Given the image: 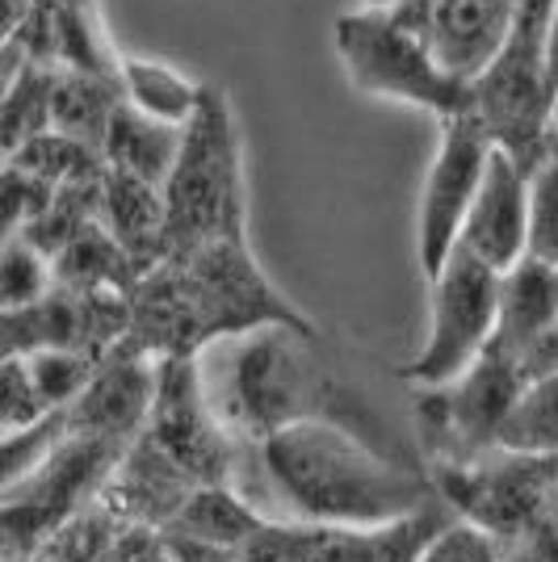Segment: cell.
Listing matches in <instances>:
<instances>
[{
	"label": "cell",
	"instance_id": "obj_1",
	"mask_svg": "<svg viewBox=\"0 0 558 562\" xmlns=\"http://www.w3.org/2000/svg\"><path fill=\"white\" fill-rule=\"evenodd\" d=\"M260 467L294 513L324 529H382L424 508L428 483L341 424L303 420L260 441Z\"/></svg>",
	"mask_w": 558,
	"mask_h": 562
},
{
	"label": "cell",
	"instance_id": "obj_2",
	"mask_svg": "<svg viewBox=\"0 0 558 562\" xmlns=\"http://www.w3.org/2000/svg\"><path fill=\"white\" fill-rule=\"evenodd\" d=\"M311 331L260 328L253 331L232 361L227 382V416L253 437H274L290 424L327 420L361 437L353 416L361 412L357 398L341 395L336 378L306 349Z\"/></svg>",
	"mask_w": 558,
	"mask_h": 562
},
{
	"label": "cell",
	"instance_id": "obj_3",
	"mask_svg": "<svg viewBox=\"0 0 558 562\" xmlns=\"http://www.w3.org/2000/svg\"><path fill=\"white\" fill-rule=\"evenodd\" d=\"M164 202H168L164 257L244 239V160H239L232 101L223 89L207 85L202 110L186 126L177 168L164 186Z\"/></svg>",
	"mask_w": 558,
	"mask_h": 562
},
{
	"label": "cell",
	"instance_id": "obj_4",
	"mask_svg": "<svg viewBox=\"0 0 558 562\" xmlns=\"http://www.w3.org/2000/svg\"><path fill=\"white\" fill-rule=\"evenodd\" d=\"M332 43L361 93L416 105L442 122L475 114V80L445 68L416 30L399 22L395 9H353L336 22Z\"/></svg>",
	"mask_w": 558,
	"mask_h": 562
},
{
	"label": "cell",
	"instance_id": "obj_5",
	"mask_svg": "<svg viewBox=\"0 0 558 562\" xmlns=\"http://www.w3.org/2000/svg\"><path fill=\"white\" fill-rule=\"evenodd\" d=\"M546 13L525 9L512 25L504 50L491 59V68L475 80V114L488 126L500 151H509L521 168L534 172L550 151V122H555V89L546 76Z\"/></svg>",
	"mask_w": 558,
	"mask_h": 562
},
{
	"label": "cell",
	"instance_id": "obj_6",
	"mask_svg": "<svg viewBox=\"0 0 558 562\" xmlns=\"http://www.w3.org/2000/svg\"><path fill=\"white\" fill-rule=\"evenodd\" d=\"M500 273L458 248L428 281V331L420 352L399 370L420 391H445L470 374L495 340Z\"/></svg>",
	"mask_w": 558,
	"mask_h": 562
},
{
	"label": "cell",
	"instance_id": "obj_7",
	"mask_svg": "<svg viewBox=\"0 0 558 562\" xmlns=\"http://www.w3.org/2000/svg\"><path fill=\"white\" fill-rule=\"evenodd\" d=\"M491 156H495V139L479 122V114L442 122V143H437V156L428 165L416 206V260L428 281L437 278L445 260L458 252L462 227L479 189H483Z\"/></svg>",
	"mask_w": 558,
	"mask_h": 562
},
{
	"label": "cell",
	"instance_id": "obj_8",
	"mask_svg": "<svg viewBox=\"0 0 558 562\" xmlns=\"http://www.w3.org/2000/svg\"><path fill=\"white\" fill-rule=\"evenodd\" d=\"M521 4L525 0H395L391 9L454 76L479 80L509 43Z\"/></svg>",
	"mask_w": 558,
	"mask_h": 562
},
{
	"label": "cell",
	"instance_id": "obj_9",
	"mask_svg": "<svg viewBox=\"0 0 558 562\" xmlns=\"http://www.w3.org/2000/svg\"><path fill=\"white\" fill-rule=\"evenodd\" d=\"M525 391V374L512 357L491 352L445 391H424L428 420L437 424L445 441L470 458L500 453V428L509 420L512 403Z\"/></svg>",
	"mask_w": 558,
	"mask_h": 562
},
{
	"label": "cell",
	"instance_id": "obj_10",
	"mask_svg": "<svg viewBox=\"0 0 558 562\" xmlns=\"http://www.w3.org/2000/svg\"><path fill=\"white\" fill-rule=\"evenodd\" d=\"M458 248L495 273H509L512 265L529 257V168H521L500 147L491 156Z\"/></svg>",
	"mask_w": 558,
	"mask_h": 562
},
{
	"label": "cell",
	"instance_id": "obj_11",
	"mask_svg": "<svg viewBox=\"0 0 558 562\" xmlns=\"http://www.w3.org/2000/svg\"><path fill=\"white\" fill-rule=\"evenodd\" d=\"M160 374L143 357H114L101 361L93 386L68 407L71 437H97V441H122L143 420H152Z\"/></svg>",
	"mask_w": 558,
	"mask_h": 562
},
{
	"label": "cell",
	"instance_id": "obj_12",
	"mask_svg": "<svg viewBox=\"0 0 558 562\" xmlns=\"http://www.w3.org/2000/svg\"><path fill=\"white\" fill-rule=\"evenodd\" d=\"M558 324V278L555 265L525 257L500 273V319H495V340L491 352L521 361L537 336Z\"/></svg>",
	"mask_w": 558,
	"mask_h": 562
},
{
	"label": "cell",
	"instance_id": "obj_13",
	"mask_svg": "<svg viewBox=\"0 0 558 562\" xmlns=\"http://www.w3.org/2000/svg\"><path fill=\"white\" fill-rule=\"evenodd\" d=\"M181 139H186L181 126H164L156 117H143L140 110L122 105L110 122V135L101 143V160L110 172L164 189L177 168V156H181Z\"/></svg>",
	"mask_w": 558,
	"mask_h": 562
},
{
	"label": "cell",
	"instance_id": "obj_14",
	"mask_svg": "<svg viewBox=\"0 0 558 562\" xmlns=\"http://www.w3.org/2000/svg\"><path fill=\"white\" fill-rule=\"evenodd\" d=\"M118 85H122V97L131 110L156 117L164 126H181V131L193 122V114L202 110V97H207V85L189 80L186 71L168 68L160 59H140V55H122Z\"/></svg>",
	"mask_w": 558,
	"mask_h": 562
},
{
	"label": "cell",
	"instance_id": "obj_15",
	"mask_svg": "<svg viewBox=\"0 0 558 562\" xmlns=\"http://www.w3.org/2000/svg\"><path fill=\"white\" fill-rule=\"evenodd\" d=\"M126 105L118 80H93V76H55V93H51V131L76 139L85 147L101 151V143L110 135V122Z\"/></svg>",
	"mask_w": 558,
	"mask_h": 562
},
{
	"label": "cell",
	"instance_id": "obj_16",
	"mask_svg": "<svg viewBox=\"0 0 558 562\" xmlns=\"http://www.w3.org/2000/svg\"><path fill=\"white\" fill-rule=\"evenodd\" d=\"M177 529L193 546L227 550V546H248L253 538H260L265 533V520L248 508L244 495L227 492V487H198L177 508Z\"/></svg>",
	"mask_w": 558,
	"mask_h": 562
},
{
	"label": "cell",
	"instance_id": "obj_17",
	"mask_svg": "<svg viewBox=\"0 0 558 562\" xmlns=\"http://www.w3.org/2000/svg\"><path fill=\"white\" fill-rule=\"evenodd\" d=\"M500 453L558 462V378L525 382L500 428Z\"/></svg>",
	"mask_w": 558,
	"mask_h": 562
},
{
	"label": "cell",
	"instance_id": "obj_18",
	"mask_svg": "<svg viewBox=\"0 0 558 562\" xmlns=\"http://www.w3.org/2000/svg\"><path fill=\"white\" fill-rule=\"evenodd\" d=\"M55 68H30L4 85V151L18 156L25 143L51 131V93H55Z\"/></svg>",
	"mask_w": 558,
	"mask_h": 562
},
{
	"label": "cell",
	"instance_id": "obj_19",
	"mask_svg": "<svg viewBox=\"0 0 558 562\" xmlns=\"http://www.w3.org/2000/svg\"><path fill=\"white\" fill-rule=\"evenodd\" d=\"M22 361L51 412H68L71 403L93 386L97 370H101V361H97L93 352H80V349L30 352V357H22Z\"/></svg>",
	"mask_w": 558,
	"mask_h": 562
},
{
	"label": "cell",
	"instance_id": "obj_20",
	"mask_svg": "<svg viewBox=\"0 0 558 562\" xmlns=\"http://www.w3.org/2000/svg\"><path fill=\"white\" fill-rule=\"evenodd\" d=\"M55 290V265L43 257L25 235H9L4 239V265H0V303L4 315L38 306Z\"/></svg>",
	"mask_w": 558,
	"mask_h": 562
},
{
	"label": "cell",
	"instance_id": "obj_21",
	"mask_svg": "<svg viewBox=\"0 0 558 562\" xmlns=\"http://www.w3.org/2000/svg\"><path fill=\"white\" fill-rule=\"evenodd\" d=\"M529 257L558 265V151L529 172Z\"/></svg>",
	"mask_w": 558,
	"mask_h": 562
},
{
	"label": "cell",
	"instance_id": "obj_22",
	"mask_svg": "<svg viewBox=\"0 0 558 562\" xmlns=\"http://www.w3.org/2000/svg\"><path fill=\"white\" fill-rule=\"evenodd\" d=\"M0 407H4V437H18V432H30L43 420H51V412L34 378L25 370L22 357H4V386H0Z\"/></svg>",
	"mask_w": 558,
	"mask_h": 562
},
{
	"label": "cell",
	"instance_id": "obj_23",
	"mask_svg": "<svg viewBox=\"0 0 558 562\" xmlns=\"http://www.w3.org/2000/svg\"><path fill=\"white\" fill-rule=\"evenodd\" d=\"M420 562H495V550L483 529H470V525H449L442 529L433 546L424 550Z\"/></svg>",
	"mask_w": 558,
	"mask_h": 562
},
{
	"label": "cell",
	"instance_id": "obj_24",
	"mask_svg": "<svg viewBox=\"0 0 558 562\" xmlns=\"http://www.w3.org/2000/svg\"><path fill=\"white\" fill-rule=\"evenodd\" d=\"M525 382H537V378H558V324L546 336H537L529 352L516 361Z\"/></svg>",
	"mask_w": 558,
	"mask_h": 562
},
{
	"label": "cell",
	"instance_id": "obj_25",
	"mask_svg": "<svg viewBox=\"0 0 558 562\" xmlns=\"http://www.w3.org/2000/svg\"><path fill=\"white\" fill-rule=\"evenodd\" d=\"M542 50H546V76H550V89L558 97V0L546 18V34H542Z\"/></svg>",
	"mask_w": 558,
	"mask_h": 562
},
{
	"label": "cell",
	"instance_id": "obj_26",
	"mask_svg": "<svg viewBox=\"0 0 558 562\" xmlns=\"http://www.w3.org/2000/svg\"><path fill=\"white\" fill-rule=\"evenodd\" d=\"M525 9H537V13H546V18H550V9H555V0H525Z\"/></svg>",
	"mask_w": 558,
	"mask_h": 562
},
{
	"label": "cell",
	"instance_id": "obj_27",
	"mask_svg": "<svg viewBox=\"0 0 558 562\" xmlns=\"http://www.w3.org/2000/svg\"><path fill=\"white\" fill-rule=\"evenodd\" d=\"M361 4H366V9H391L395 0H361Z\"/></svg>",
	"mask_w": 558,
	"mask_h": 562
},
{
	"label": "cell",
	"instance_id": "obj_28",
	"mask_svg": "<svg viewBox=\"0 0 558 562\" xmlns=\"http://www.w3.org/2000/svg\"><path fill=\"white\" fill-rule=\"evenodd\" d=\"M550 139H555V151H558V97H555V122H550Z\"/></svg>",
	"mask_w": 558,
	"mask_h": 562
},
{
	"label": "cell",
	"instance_id": "obj_29",
	"mask_svg": "<svg viewBox=\"0 0 558 562\" xmlns=\"http://www.w3.org/2000/svg\"><path fill=\"white\" fill-rule=\"evenodd\" d=\"M555 278H558V265H555Z\"/></svg>",
	"mask_w": 558,
	"mask_h": 562
}]
</instances>
